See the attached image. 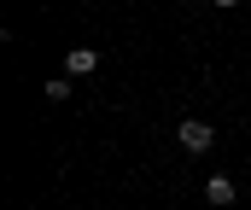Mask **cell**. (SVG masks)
I'll use <instances>...</instances> for the list:
<instances>
[{
	"instance_id": "6da1fadb",
	"label": "cell",
	"mask_w": 251,
	"mask_h": 210,
	"mask_svg": "<svg viewBox=\"0 0 251 210\" xmlns=\"http://www.w3.org/2000/svg\"><path fill=\"white\" fill-rule=\"evenodd\" d=\"M176 140H181L187 152H210V146H216V129L199 123V117H187V123H176Z\"/></svg>"
},
{
	"instance_id": "7a4b0ae2",
	"label": "cell",
	"mask_w": 251,
	"mask_h": 210,
	"mask_svg": "<svg viewBox=\"0 0 251 210\" xmlns=\"http://www.w3.org/2000/svg\"><path fill=\"white\" fill-rule=\"evenodd\" d=\"M204 199H210V205H216V210H228V205H234V199H240V187H234L228 175H210V181H204Z\"/></svg>"
},
{
	"instance_id": "3957f363",
	"label": "cell",
	"mask_w": 251,
	"mask_h": 210,
	"mask_svg": "<svg viewBox=\"0 0 251 210\" xmlns=\"http://www.w3.org/2000/svg\"><path fill=\"white\" fill-rule=\"evenodd\" d=\"M94 65H100V53H94V47H70V53H64V70H70V76H88Z\"/></svg>"
}]
</instances>
